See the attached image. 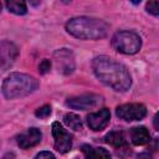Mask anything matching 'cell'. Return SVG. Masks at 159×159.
Listing matches in <instances>:
<instances>
[{"instance_id": "20", "label": "cell", "mask_w": 159, "mask_h": 159, "mask_svg": "<svg viewBox=\"0 0 159 159\" xmlns=\"http://www.w3.org/2000/svg\"><path fill=\"white\" fill-rule=\"evenodd\" d=\"M35 159H55V155L51 152H40Z\"/></svg>"}, {"instance_id": "16", "label": "cell", "mask_w": 159, "mask_h": 159, "mask_svg": "<svg viewBox=\"0 0 159 159\" xmlns=\"http://www.w3.org/2000/svg\"><path fill=\"white\" fill-rule=\"evenodd\" d=\"M63 122H65V124L67 127H70L73 130H81L82 129V120L75 113H67V114H65Z\"/></svg>"}, {"instance_id": "11", "label": "cell", "mask_w": 159, "mask_h": 159, "mask_svg": "<svg viewBox=\"0 0 159 159\" xmlns=\"http://www.w3.org/2000/svg\"><path fill=\"white\" fill-rule=\"evenodd\" d=\"M55 58H56V63L57 67L60 68L61 72L63 73H71L75 68V61L72 57V53L70 51H67L66 48L58 50L55 53Z\"/></svg>"}, {"instance_id": "18", "label": "cell", "mask_w": 159, "mask_h": 159, "mask_svg": "<svg viewBox=\"0 0 159 159\" xmlns=\"http://www.w3.org/2000/svg\"><path fill=\"white\" fill-rule=\"evenodd\" d=\"M35 114H36V117H39V118H46V117H48V116L51 114V107H50L48 104H45V106L40 107L39 109H36Z\"/></svg>"}, {"instance_id": "19", "label": "cell", "mask_w": 159, "mask_h": 159, "mask_svg": "<svg viewBox=\"0 0 159 159\" xmlns=\"http://www.w3.org/2000/svg\"><path fill=\"white\" fill-rule=\"evenodd\" d=\"M50 70H51V61H50V60H42V61L40 62V65H39V71H40V73L45 75V73H47Z\"/></svg>"}, {"instance_id": "23", "label": "cell", "mask_w": 159, "mask_h": 159, "mask_svg": "<svg viewBox=\"0 0 159 159\" xmlns=\"http://www.w3.org/2000/svg\"><path fill=\"white\" fill-rule=\"evenodd\" d=\"M158 147H159V139H158Z\"/></svg>"}, {"instance_id": "7", "label": "cell", "mask_w": 159, "mask_h": 159, "mask_svg": "<svg viewBox=\"0 0 159 159\" xmlns=\"http://www.w3.org/2000/svg\"><path fill=\"white\" fill-rule=\"evenodd\" d=\"M99 103H102V97L98 94H93V93H86V94H81V96H76V97H71L66 101V104L70 108L73 109H81V111H86L89 108H94L97 107Z\"/></svg>"}, {"instance_id": "17", "label": "cell", "mask_w": 159, "mask_h": 159, "mask_svg": "<svg viewBox=\"0 0 159 159\" xmlns=\"http://www.w3.org/2000/svg\"><path fill=\"white\" fill-rule=\"evenodd\" d=\"M145 10L152 15H159V1H148L145 4Z\"/></svg>"}, {"instance_id": "1", "label": "cell", "mask_w": 159, "mask_h": 159, "mask_svg": "<svg viewBox=\"0 0 159 159\" xmlns=\"http://www.w3.org/2000/svg\"><path fill=\"white\" fill-rule=\"evenodd\" d=\"M94 75L114 91L124 92L132 84V78L127 68L108 56H98L92 62Z\"/></svg>"}, {"instance_id": "14", "label": "cell", "mask_w": 159, "mask_h": 159, "mask_svg": "<svg viewBox=\"0 0 159 159\" xmlns=\"http://www.w3.org/2000/svg\"><path fill=\"white\" fill-rule=\"evenodd\" d=\"M104 142L108 143L109 145L114 147V148H122L125 145V139L122 132H109L106 137H104Z\"/></svg>"}, {"instance_id": "12", "label": "cell", "mask_w": 159, "mask_h": 159, "mask_svg": "<svg viewBox=\"0 0 159 159\" xmlns=\"http://www.w3.org/2000/svg\"><path fill=\"white\" fill-rule=\"evenodd\" d=\"M82 152L86 159H111V154L104 148H96L84 144L82 145Z\"/></svg>"}, {"instance_id": "21", "label": "cell", "mask_w": 159, "mask_h": 159, "mask_svg": "<svg viewBox=\"0 0 159 159\" xmlns=\"http://www.w3.org/2000/svg\"><path fill=\"white\" fill-rule=\"evenodd\" d=\"M153 125L157 130H159V112L154 116V119H153Z\"/></svg>"}, {"instance_id": "9", "label": "cell", "mask_w": 159, "mask_h": 159, "mask_svg": "<svg viewBox=\"0 0 159 159\" xmlns=\"http://www.w3.org/2000/svg\"><path fill=\"white\" fill-rule=\"evenodd\" d=\"M16 142L22 149L35 147L41 142V132L37 128H29L25 133H21L16 137Z\"/></svg>"}, {"instance_id": "4", "label": "cell", "mask_w": 159, "mask_h": 159, "mask_svg": "<svg viewBox=\"0 0 159 159\" xmlns=\"http://www.w3.org/2000/svg\"><path fill=\"white\" fill-rule=\"evenodd\" d=\"M140 45H142V41L139 35L133 31H118L112 37L113 48L125 55L137 53L140 48Z\"/></svg>"}, {"instance_id": "15", "label": "cell", "mask_w": 159, "mask_h": 159, "mask_svg": "<svg viewBox=\"0 0 159 159\" xmlns=\"http://www.w3.org/2000/svg\"><path fill=\"white\" fill-rule=\"evenodd\" d=\"M6 7L9 11L16 14V15H24L26 14L27 11V7H26V4L21 0H10V1H6Z\"/></svg>"}, {"instance_id": "6", "label": "cell", "mask_w": 159, "mask_h": 159, "mask_svg": "<svg viewBox=\"0 0 159 159\" xmlns=\"http://www.w3.org/2000/svg\"><path fill=\"white\" fill-rule=\"evenodd\" d=\"M52 135L55 139V149L58 153H67L72 148V137L70 133L58 123H52Z\"/></svg>"}, {"instance_id": "8", "label": "cell", "mask_w": 159, "mask_h": 159, "mask_svg": "<svg viewBox=\"0 0 159 159\" xmlns=\"http://www.w3.org/2000/svg\"><path fill=\"white\" fill-rule=\"evenodd\" d=\"M111 118V112L107 108H102L96 113H89L87 116V124L92 130H102L106 128Z\"/></svg>"}, {"instance_id": "13", "label": "cell", "mask_w": 159, "mask_h": 159, "mask_svg": "<svg viewBox=\"0 0 159 159\" xmlns=\"http://www.w3.org/2000/svg\"><path fill=\"white\" fill-rule=\"evenodd\" d=\"M130 138L133 144L135 145H144L149 142L150 135L145 127H134L130 132Z\"/></svg>"}, {"instance_id": "22", "label": "cell", "mask_w": 159, "mask_h": 159, "mask_svg": "<svg viewBox=\"0 0 159 159\" xmlns=\"http://www.w3.org/2000/svg\"><path fill=\"white\" fill-rule=\"evenodd\" d=\"M137 159H152V157H150V154H148V153H140V154L137 157Z\"/></svg>"}, {"instance_id": "3", "label": "cell", "mask_w": 159, "mask_h": 159, "mask_svg": "<svg viewBox=\"0 0 159 159\" xmlns=\"http://www.w3.org/2000/svg\"><path fill=\"white\" fill-rule=\"evenodd\" d=\"M37 81L25 73H10L2 82V94L7 99L25 97L37 88Z\"/></svg>"}, {"instance_id": "5", "label": "cell", "mask_w": 159, "mask_h": 159, "mask_svg": "<svg viewBox=\"0 0 159 159\" xmlns=\"http://www.w3.org/2000/svg\"><path fill=\"white\" fill-rule=\"evenodd\" d=\"M116 113L124 120H140L147 114V108L142 103H127L118 106Z\"/></svg>"}, {"instance_id": "2", "label": "cell", "mask_w": 159, "mask_h": 159, "mask_svg": "<svg viewBox=\"0 0 159 159\" xmlns=\"http://www.w3.org/2000/svg\"><path fill=\"white\" fill-rule=\"evenodd\" d=\"M66 30L68 34L78 39L97 40L107 35L108 24L99 19L80 16L68 20L66 24Z\"/></svg>"}, {"instance_id": "10", "label": "cell", "mask_w": 159, "mask_h": 159, "mask_svg": "<svg viewBox=\"0 0 159 159\" xmlns=\"http://www.w3.org/2000/svg\"><path fill=\"white\" fill-rule=\"evenodd\" d=\"M17 48L14 43L9 41H2L0 45V55H1V67L5 70L7 66H11L17 57Z\"/></svg>"}]
</instances>
